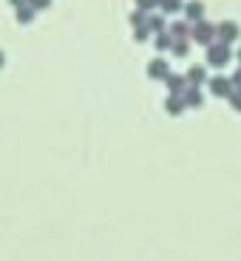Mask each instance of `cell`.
<instances>
[{"label":"cell","mask_w":241,"mask_h":261,"mask_svg":"<svg viewBox=\"0 0 241 261\" xmlns=\"http://www.w3.org/2000/svg\"><path fill=\"white\" fill-rule=\"evenodd\" d=\"M207 60H210V65H216V68L227 65V60H230V46H227V43H210Z\"/></svg>","instance_id":"1"},{"label":"cell","mask_w":241,"mask_h":261,"mask_svg":"<svg viewBox=\"0 0 241 261\" xmlns=\"http://www.w3.org/2000/svg\"><path fill=\"white\" fill-rule=\"evenodd\" d=\"M216 34H219V29H216L213 23H204V20H199V23H196V29H193V37L199 40V43H204V46H210V43H213Z\"/></svg>","instance_id":"2"},{"label":"cell","mask_w":241,"mask_h":261,"mask_svg":"<svg viewBox=\"0 0 241 261\" xmlns=\"http://www.w3.org/2000/svg\"><path fill=\"white\" fill-rule=\"evenodd\" d=\"M230 88H233V83H230L227 77H213L210 80V91H213L216 97H227Z\"/></svg>","instance_id":"3"},{"label":"cell","mask_w":241,"mask_h":261,"mask_svg":"<svg viewBox=\"0 0 241 261\" xmlns=\"http://www.w3.org/2000/svg\"><path fill=\"white\" fill-rule=\"evenodd\" d=\"M238 34H241V29L235 26V23H222L219 26V37H222V43H233V40H238Z\"/></svg>","instance_id":"4"},{"label":"cell","mask_w":241,"mask_h":261,"mask_svg":"<svg viewBox=\"0 0 241 261\" xmlns=\"http://www.w3.org/2000/svg\"><path fill=\"white\" fill-rule=\"evenodd\" d=\"M184 14H188V20H193V23H199V20L204 17V6L199 3V0H193V3H188V9H184Z\"/></svg>","instance_id":"5"},{"label":"cell","mask_w":241,"mask_h":261,"mask_svg":"<svg viewBox=\"0 0 241 261\" xmlns=\"http://www.w3.org/2000/svg\"><path fill=\"white\" fill-rule=\"evenodd\" d=\"M188 80L193 85H202L204 83V68H202V65H193V68H190V74H188Z\"/></svg>","instance_id":"6"},{"label":"cell","mask_w":241,"mask_h":261,"mask_svg":"<svg viewBox=\"0 0 241 261\" xmlns=\"http://www.w3.org/2000/svg\"><path fill=\"white\" fill-rule=\"evenodd\" d=\"M150 77H168V65H165L162 60L150 63Z\"/></svg>","instance_id":"7"},{"label":"cell","mask_w":241,"mask_h":261,"mask_svg":"<svg viewBox=\"0 0 241 261\" xmlns=\"http://www.w3.org/2000/svg\"><path fill=\"white\" fill-rule=\"evenodd\" d=\"M159 6H162L165 12H179V9H182V0H159Z\"/></svg>","instance_id":"8"},{"label":"cell","mask_w":241,"mask_h":261,"mask_svg":"<svg viewBox=\"0 0 241 261\" xmlns=\"http://www.w3.org/2000/svg\"><path fill=\"white\" fill-rule=\"evenodd\" d=\"M168 85H170V91H173V94H179V91H182V85H184V80L182 77H170Z\"/></svg>","instance_id":"9"},{"label":"cell","mask_w":241,"mask_h":261,"mask_svg":"<svg viewBox=\"0 0 241 261\" xmlns=\"http://www.w3.org/2000/svg\"><path fill=\"white\" fill-rule=\"evenodd\" d=\"M182 99H179V97H170V102H168V111L170 114H179V111H182Z\"/></svg>","instance_id":"10"},{"label":"cell","mask_w":241,"mask_h":261,"mask_svg":"<svg viewBox=\"0 0 241 261\" xmlns=\"http://www.w3.org/2000/svg\"><path fill=\"white\" fill-rule=\"evenodd\" d=\"M188 32H190V29H188V23H173V34H176V37H188Z\"/></svg>","instance_id":"11"},{"label":"cell","mask_w":241,"mask_h":261,"mask_svg":"<svg viewBox=\"0 0 241 261\" xmlns=\"http://www.w3.org/2000/svg\"><path fill=\"white\" fill-rule=\"evenodd\" d=\"M188 105H202V94L196 91V88H190V94H188Z\"/></svg>","instance_id":"12"},{"label":"cell","mask_w":241,"mask_h":261,"mask_svg":"<svg viewBox=\"0 0 241 261\" xmlns=\"http://www.w3.org/2000/svg\"><path fill=\"white\" fill-rule=\"evenodd\" d=\"M230 102H233V108H235V111H241V91L230 94Z\"/></svg>","instance_id":"13"},{"label":"cell","mask_w":241,"mask_h":261,"mask_svg":"<svg viewBox=\"0 0 241 261\" xmlns=\"http://www.w3.org/2000/svg\"><path fill=\"white\" fill-rule=\"evenodd\" d=\"M139 3V9H153V6H159V0H137Z\"/></svg>","instance_id":"14"},{"label":"cell","mask_w":241,"mask_h":261,"mask_svg":"<svg viewBox=\"0 0 241 261\" xmlns=\"http://www.w3.org/2000/svg\"><path fill=\"white\" fill-rule=\"evenodd\" d=\"M150 29H156V32H162V29H165V20H162V17H153V20H150Z\"/></svg>","instance_id":"15"},{"label":"cell","mask_w":241,"mask_h":261,"mask_svg":"<svg viewBox=\"0 0 241 261\" xmlns=\"http://www.w3.org/2000/svg\"><path fill=\"white\" fill-rule=\"evenodd\" d=\"M170 46V37H156V48H168Z\"/></svg>","instance_id":"16"},{"label":"cell","mask_w":241,"mask_h":261,"mask_svg":"<svg viewBox=\"0 0 241 261\" xmlns=\"http://www.w3.org/2000/svg\"><path fill=\"white\" fill-rule=\"evenodd\" d=\"M233 85H238V88H241V68L235 71V77H233Z\"/></svg>","instance_id":"17"},{"label":"cell","mask_w":241,"mask_h":261,"mask_svg":"<svg viewBox=\"0 0 241 261\" xmlns=\"http://www.w3.org/2000/svg\"><path fill=\"white\" fill-rule=\"evenodd\" d=\"M238 60H241V51H238Z\"/></svg>","instance_id":"18"}]
</instances>
